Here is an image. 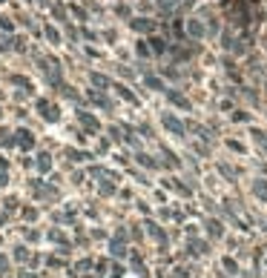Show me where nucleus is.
<instances>
[{"label": "nucleus", "mask_w": 267, "mask_h": 278, "mask_svg": "<svg viewBox=\"0 0 267 278\" xmlns=\"http://www.w3.org/2000/svg\"><path fill=\"white\" fill-rule=\"evenodd\" d=\"M78 121H80V126L86 129V132H98L101 129V121L92 112H83V109H78Z\"/></svg>", "instance_id": "7ed1b4c3"}, {"label": "nucleus", "mask_w": 267, "mask_h": 278, "mask_svg": "<svg viewBox=\"0 0 267 278\" xmlns=\"http://www.w3.org/2000/svg\"><path fill=\"white\" fill-rule=\"evenodd\" d=\"M150 49L158 54V52H164V49H167V43H164V40H158V37H152V40H150Z\"/></svg>", "instance_id": "f8f14e48"}, {"label": "nucleus", "mask_w": 267, "mask_h": 278, "mask_svg": "<svg viewBox=\"0 0 267 278\" xmlns=\"http://www.w3.org/2000/svg\"><path fill=\"white\" fill-rule=\"evenodd\" d=\"M129 26H132L135 32H152V20H147V18H135V20H129Z\"/></svg>", "instance_id": "423d86ee"}, {"label": "nucleus", "mask_w": 267, "mask_h": 278, "mask_svg": "<svg viewBox=\"0 0 267 278\" xmlns=\"http://www.w3.org/2000/svg\"><path fill=\"white\" fill-rule=\"evenodd\" d=\"M15 146L23 149V152L35 149V135L29 132V129H18V132H15Z\"/></svg>", "instance_id": "f03ea898"}, {"label": "nucleus", "mask_w": 267, "mask_h": 278, "mask_svg": "<svg viewBox=\"0 0 267 278\" xmlns=\"http://www.w3.org/2000/svg\"><path fill=\"white\" fill-rule=\"evenodd\" d=\"M190 35H196V37H201V35H204V29H201V23H198V20H190Z\"/></svg>", "instance_id": "9b49d317"}, {"label": "nucleus", "mask_w": 267, "mask_h": 278, "mask_svg": "<svg viewBox=\"0 0 267 278\" xmlns=\"http://www.w3.org/2000/svg\"><path fill=\"white\" fill-rule=\"evenodd\" d=\"M0 3H6V0H0Z\"/></svg>", "instance_id": "a211bd4d"}, {"label": "nucleus", "mask_w": 267, "mask_h": 278, "mask_svg": "<svg viewBox=\"0 0 267 278\" xmlns=\"http://www.w3.org/2000/svg\"><path fill=\"white\" fill-rule=\"evenodd\" d=\"M89 83H92V86H98V89H104L109 81H107V78H104L101 72H89Z\"/></svg>", "instance_id": "1a4fd4ad"}, {"label": "nucleus", "mask_w": 267, "mask_h": 278, "mask_svg": "<svg viewBox=\"0 0 267 278\" xmlns=\"http://www.w3.org/2000/svg\"><path fill=\"white\" fill-rule=\"evenodd\" d=\"M35 163H37V170H40V172H49V170H52V155H49V152H40Z\"/></svg>", "instance_id": "0eeeda50"}, {"label": "nucleus", "mask_w": 267, "mask_h": 278, "mask_svg": "<svg viewBox=\"0 0 267 278\" xmlns=\"http://www.w3.org/2000/svg\"><path fill=\"white\" fill-rule=\"evenodd\" d=\"M0 29H3L6 35H12V32H15V23H12V18H0Z\"/></svg>", "instance_id": "ddd939ff"}, {"label": "nucleus", "mask_w": 267, "mask_h": 278, "mask_svg": "<svg viewBox=\"0 0 267 278\" xmlns=\"http://www.w3.org/2000/svg\"><path fill=\"white\" fill-rule=\"evenodd\" d=\"M69 12H75V18H78V20H86V12L80 9V6H75V3L69 6Z\"/></svg>", "instance_id": "f3484780"}, {"label": "nucleus", "mask_w": 267, "mask_h": 278, "mask_svg": "<svg viewBox=\"0 0 267 278\" xmlns=\"http://www.w3.org/2000/svg\"><path fill=\"white\" fill-rule=\"evenodd\" d=\"M66 158H72V161H83L86 155H83V152H78V149H69V146H66Z\"/></svg>", "instance_id": "2eb2a0df"}, {"label": "nucleus", "mask_w": 267, "mask_h": 278, "mask_svg": "<svg viewBox=\"0 0 267 278\" xmlns=\"http://www.w3.org/2000/svg\"><path fill=\"white\" fill-rule=\"evenodd\" d=\"M115 92H118V95H121V98H124V100H129V103H138V98H135L132 92L126 89L124 83H115Z\"/></svg>", "instance_id": "6e6552de"}, {"label": "nucleus", "mask_w": 267, "mask_h": 278, "mask_svg": "<svg viewBox=\"0 0 267 278\" xmlns=\"http://www.w3.org/2000/svg\"><path fill=\"white\" fill-rule=\"evenodd\" d=\"M115 15H118V18H129V6L118 3V6H115Z\"/></svg>", "instance_id": "dca6fc26"}, {"label": "nucleus", "mask_w": 267, "mask_h": 278, "mask_svg": "<svg viewBox=\"0 0 267 278\" xmlns=\"http://www.w3.org/2000/svg\"><path fill=\"white\" fill-rule=\"evenodd\" d=\"M35 109H37V115L43 118L46 124H58V121H61V106H58L55 100L37 98V100H35Z\"/></svg>", "instance_id": "f257e3e1"}, {"label": "nucleus", "mask_w": 267, "mask_h": 278, "mask_svg": "<svg viewBox=\"0 0 267 278\" xmlns=\"http://www.w3.org/2000/svg\"><path fill=\"white\" fill-rule=\"evenodd\" d=\"M144 81H147V86H152V89H164V83H161L158 78H152V75H147Z\"/></svg>", "instance_id": "4468645a"}, {"label": "nucleus", "mask_w": 267, "mask_h": 278, "mask_svg": "<svg viewBox=\"0 0 267 278\" xmlns=\"http://www.w3.org/2000/svg\"><path fill=\"white\" fill-rule=\"evenodd\" d=\"M161 121H164V126H167L169 132H175V135H181V132H184V126H181V121H178V118H172V115H164Z\"/></svg>", "instance_id": "20e7f679"}, {"label": "nucleus", "mask_w": 267, "mask_h": 278, "mask_svg": "<svg viewBox=\"0 0 267 278\" xmlns=\"http://www.w3.org/2000/svg\"><path fill=\"white\" fill-rule=\"evenodd\" d=\"M167 95H169V100H172V103H178V106H190L184 95H178V92H167Z\"/></svg>", "instance_id": "9d476101"}, {"label": "nucleus", "mask_w": 267, "mask_h": 278, "mask_svg": "<svg viewBox=\"0 0 267 278\" xmlns=\"http://www.w3.org/2000/svg\"><path fill=\"white\" fill-rule=\"evenodd\" d=\"M43 37H46V40H49L52 46L61 43V32H58V29H55L52 23H46V26H43Z\"/></svg>", "instance_id": "39448f33"}]
</instances>
